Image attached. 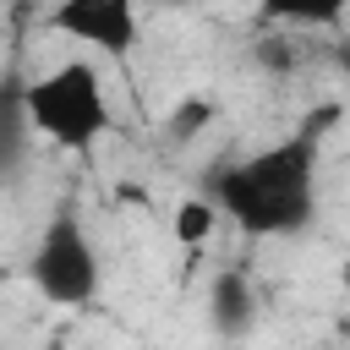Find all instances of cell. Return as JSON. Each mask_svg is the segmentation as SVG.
I'll list each match as a JSON object with an SVG mask.
<instances>
[{"label": "cell", "instance_id": "obj_7", "mask_svg": "<svg viewBox=\"0 0 350 350\" xmlns=\"http://www.w3.org/2000/svg\"><path fill=\"white\" fill-rule=\"evenodd\" d=\"M213 224H219V213H213V202H186L180 213H175V241L180 246H202L208 235H213Z\"/></svg>", "mask_w": 350, "mask_h": 350}, {"label": "cell", "instance_id": "obj_3", "mask_svg": "<svg viewBox=\"0 0 350 350\" xmlns=\"http://www.w3.org/2000/svg\"><path fill=\"white\" fill-rule=\"evenodd\" d=\"M27 279L49 306H93L98 301L104 262H98V246H93L88 224L71 208H60L44 224V235H38L33 257H27Z\"/></svg>", "mask_w": 350, "mask_h": 350}, {"label": "cell", "instance_id": "obj_8", "mask_svg": "<svg viewBox=\"0 0 350 350\" xmlns=\"http://www.w3.org/2000/svg\"><path fill=\"white\" fill-rule=\"evenodd\" d=\"M208 120V104H180L175 115H170V131L175 137H191V126H202Z\"/></svg>", "mask_w": 350, "mask_h": 350}, {"label": "cell", "instance_id": "obj_1", "mask_svg": "<svg viewBox=\"0 0 350 350\" xmlns=\"http://www.w3.org/2000/svg\"><path fill=\"white\" fill-rule=\"evenodd\" d=\"M339 120V109H317L312 126H301L295 137L235 159L213 175V213L235 219L246 235H290L301 224H312L317 213V153H323V131Z\"/></svg>", "mask_w": 350, "mask_h": 350}, {"label": "cell", "instance_id": "obj_9", "mask_svg": "<svg viewBox=\"0 0 350 350\" xmlns=\"http://www.w3.org/2000/svg\"><path fill=\"white\" fill-rule=\"evenodd\" d=\"M175 5H186V0H175Z\"/></svg>", "mask_w": 350, "mask_h": 350}, {"label": "cell", "instance_id": "obj_5", "mask_svg": "<svg viewBox=\"0 0 350 350\" xmlns=\"http://www.w3.org/2000/svg\"><path fill=\"white\" fill-rule=\"evenodd\" d=\"M208 317H213V328H219L224 339H235V334H246V328L257 323V290H252V279H246L241 268H224V273L213 279V290H208Z\"/></svg>", "mask_w": 350, "mask_h": 350}, {"label": "cell", "instance_id": "obj_4", "mask_svg": "<svg viewBox=\"0 0 350 350\" xmlns=\"http://www.w3.org/2000/svg\"><path fill=\"white\" fill-rule=\"evenodd\" d=\"M44 27L71 38V44H88V49H98L109 60H126L137 49V38H142L137 0H55Z\"/></svg>", "mask_w": 350, "mask_h": 350}, {"label": "cell", "instance_id": "obj_2", "mask_svg": "<svg viewBox=\"0 0 350 350\" xmlns=\"http://www.w3.org/2000/svg\"><path fill=\"white\" fill-rule=\"evenodd\" d=\"M16 104H22L27 131H38L44 142H55L66 153H88L109 131V98H104L93 60H66V66L33 77Z\"/></svg>", "mask_w": 350, "mask_h": 350}, {"label": "cell", "instance_id": "obj_6", "mask_svg": "<svg viewBox=\"0 0 350 350\" xmlns=\"http://www.w3.org/2000/svg\"><path fill=\"white\" fill-rule=\"evenodd\" d=\"M268 22H290V27H339L345 22V0H257Z\"/></svg>", "mask_w": 350, "mask_h": 350}]
</instances>
